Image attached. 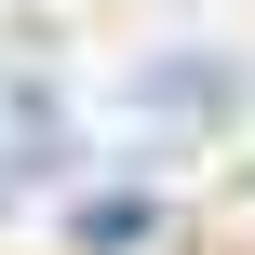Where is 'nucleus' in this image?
Returning a JSON list of instances; mask_svg holds the SVG:
<instances>
[{
	"instance_id": "f257e3e1",
	"label": "nucleus",
	"mask_w": 255,
	"mask_h": 255,
	"mask_svg": "<svg viewBox=\"0 0 255 255\" xmlns=\"http://www.w3.org/2000/svg\"><path fill=\"white\" fill-rule=\"evenodd\" d=\"M229 94H242V67H229V54H161V67H134V108H148L161 134H215V121H229Z\"/></svg>"
},
{
	"instance_id": "f03ea898",
	"label": "nucleus",
	"mask_w": 255,
	"mask_h": 255,
	"mask_svg": "<svg viewBox=\"0 0 255 255\" xmlns=\"http://www.w3.org/2000/svg\"><path fill=\"white\" fill-rule=\"evenodd\" d=\"M67 242L81 255H134V242H161V202H148V188H94V202L67 215Z\"/></svg>"
}]
</instances>
